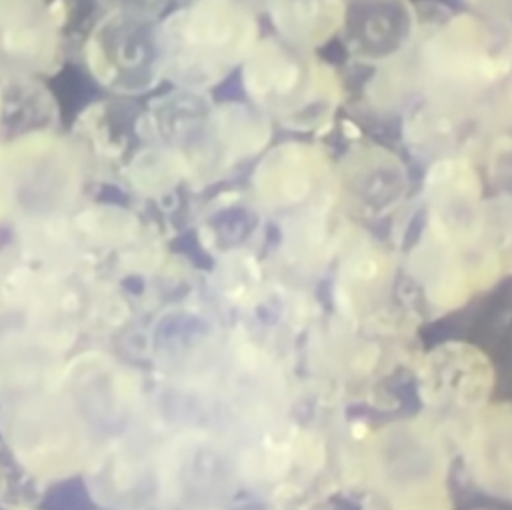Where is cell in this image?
Segmentation results:
<instances>
[{
  "mask_svg": "<svg viewBox=\"0 0 512 510\" xmlns=\"http://www.w3.org/2000/svg\"><path fill=\"white\" fill-rule=\"evenodd\" d=\"M258 32L256 12L234 0H176L158 20L162 78L208 92L242 66Z\"/></svg>",
  "mask_w": 512,
  "mask_h": 510,
  "instance_id": "cell-1",
  "label": "cell"
},
{
  "mask_svg": "<svg viewBox=\"0 0 512 510\" xmlns=\"http://www.w3.org/2000/svg\"><path fill=\"white\" fill-rule=\"evenodd\" d=\"M240 76L250 104L290 130L322 128L342 98L334 68L314 50L280 36L258 38Z\"/></svg>",
  "mask_w": 512,
  "mask_h": 510,
  "instance_id": "cell-2",
  "label": "cell"
},
{
  "mask_svg": "<svg viewBox=\"0 0 512 510\" xmlns=\"http://www.w3.org/2000/svg\"><path fill=\"white\" fill-rule=\"evenodd\" d=\"M76 50L88 78L108 96L136 100L164 80L158 20L100 10Z\"/></svg>",
  "mask_w": 512,
  "mask_h": 510,
  "instance_id": "cell-3",
  "label": "cell"
},
{
  "mask_svg": "<svg viewBox=\"0 0 512 510\" xmlns=\"http://www.w3.org/2000/svg\"><path fill=\"white\" fill-rule=\"evenodd\" d=\"M70 38L50 0H0V72L34 78L56 76Z\"/></svg>",
  "mask_w": 512,
  "mask_h": 510,
  "instance_id": "cell-4",
  "label": "cell"
},
{
  "mask_svg": "<svg viewBox=\"0 0 512 510\" xmlns=\"http://www.w3.org/2000/svg\"><path fill=\"white\" fill-rule=\"evenodd\" d=\"M418 32V8L408 0H348L338 36L350 58L378 66L408 52Z\"/></svg>",
  "mask_w": 512,
  "mask_h": 510,
  "instance_id": "cell-5",
  "label": "cell"
},
{
  "mask_svg": "<svg viewBox=\"0 0 512 510\" xmlns=\"http://www.w3.org/2000/svg\"><path fill=\"white\" fill-rule=\"evenodd\" d=\"M140 108L134 98L106 96L78 112L72 136L84 150L92 172L120 176L134 152L144 144L138 132Z\"/></svg>",
  "mask_w": 512,
  "mask_h": 510,
  "instance_id": "cell-6",
  "label": "cell"
},
{
  "mask_svg": "<svg viewBox=\"0 0 512 510\" xmlns=\"http://www.w3.org/2000/svg\"><path fill=\"white\" fill-rule=\"evenodd\" d=\"M492 384L490 364L478 354V350L466 346L438 348L420 366L422 398L436 406L476 408L484 402L468 386L488 394Z\"/></svg>",
  "mask_w": 512,
  "mask_h": 510,
  "instance_id": "cell-7",
  "label": "cell"
},
{
  "mask_svg": "<svg viewBox=\"0 0 512 510\" xmlns=\"http://www.w3.org/2000/svg\"><path fill=\"white\" fill-rule=\"evenodd\" d=\"M348 0H266L276 36L316 50L338 36Z\"/></svg>",
  "mask_w": 512,
  "mask_h": 510,
  "instance_id": "cell-8",
  "label": "cell"
},
{
  "mask_svg": "<svg viewBox=\"0 0 512 510\" xmlns=\"http://www.w3.org/2000/svg\"><path fill=\"white\" fill-rule=\"evenodd\" d=\"M176 0H96L98 10L122 12L144 20H160Z\"/></svg>",
  "mask_w": 512,
  "mask_h": 510,
  "instance_id": "cell-9",
  "label": "cell"
},
{
  "mask_svg": "<svg viewBox=\"0 0 512 510\" xmlns=\"http://www.w3.org/2000/svg\"><path fill=\"white\" fill-rule=\"evenodd\" d=\"M472 12L512 22V0H462Z\"/></svg>",
  "mask_w": 512,
  "mask_h": 510,
  "instance_id": "cell-10",
  "label": "cell"
},
{
  "mask_svg": "<svg viewBox=\"0 0 512 510\" xmlns=\"http://www.w3.org/2000/svg\"><path fill=\"white\" fill-rule=\"evenodd\" d=\"M234 2L252 10V12H256V14L264 12V8H266V0H234Z\"/></svg>",
  "mask_w": 512,
  "mask_h": 510,
  "instance_id": "cell-11",
  "label": "cell"
}]
</instances>
